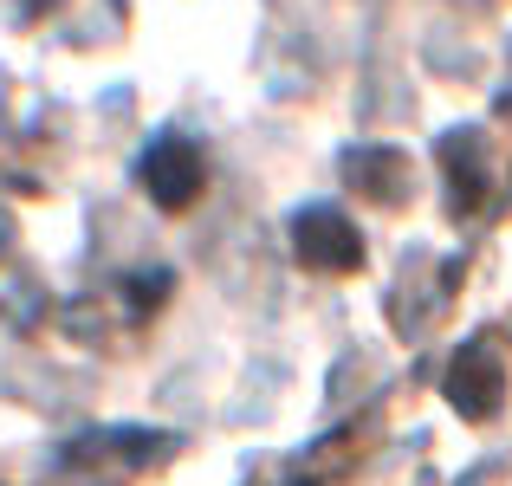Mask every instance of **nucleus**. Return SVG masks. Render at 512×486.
Wrapping results in <instances>:
<instances>
[{
  "instance_id": "3",
  "label": "nucleus",
  "mask_w": 512,
  "mask_h": 486,
  "mask_svg": "<svg viewBox=\"0 0 512 486\" xmlns=\"http://www.w3.org/2000/svg\"><path fill=\"white\" fill-rule=\"evenodd\" d=\"M500 396H506V363H500V350L493 344H461L454 350V363H448V402L467 415V422H487L493 409H500Z\"/></svg>"
},
{
  "instance_id": "2",
  "label": "nucleus",
  "mask_w": 512,
  "mask_h": 486,
  "mask_svg": "<svg viewBox=\"0 0 512 486\" xmlns=\"http://www.w3.org/2000/svg\"><path fill=\"white\" fill-rule=\"evenodd\" d=\"M137 182L156 195V208H188L201 195V150L182 130H156L137 156Z\"/></svg>"
},
{
  "instance_id": "4",
  "label": "nucleus",
  "mask_w": 512,
  "mask_h": 486,
  "mask_svg": "<svg viewBox=\"0 0 512 486\" xmlns=\"http://www.w3.org/2000/svg\"><path fill=\"white\" fill-rule=\"evenodd\" d=\"M441 162H448V188L461 195V208H474L480 195H487V169H480V137L474 130H454V137H441ZM448 195V201H454Z\"/></svg>"
},
{
  "instance_id": "5",
  "label": "nucleus",
  "mask_w": 512,
  "mask_h": 486,
  "mask_svg": "<svg viewBox=\"0 0 512 486\" xmlns=\"http://www.w3.org/2000/svg\"><path fill=\"white\" fill-rule=\"evenodd\" d=\"M26 7H46V0H26Z\"/></svg>"
},
{
  "instance_id": "1",
  "label": "nucleus",
  "mask_w": 512,
  "mask_h": 486,
  "mask_svg": "<svg viewBox=\"0 0 512 486\" xmlns=\"http://www.w3.org/2000/svg\"><path fill=\"white\" fill-rule=\"evenodd\" d=\"M292 253L305 266H318V273H350V266H363V234L350 227L344 208L312 201V208L292 214Z\"/></svg>"
}]
</instances>
